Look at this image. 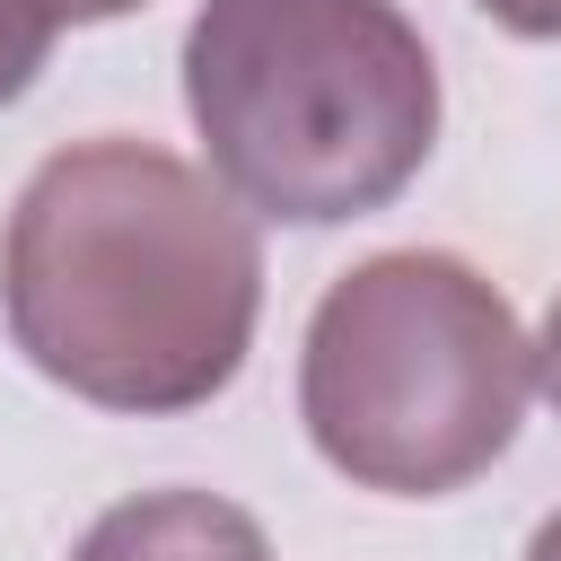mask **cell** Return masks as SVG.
I'll return each instance as SVG.
<instances>
[{"label": "cell", "instance_id": "cell-8", "mask_svg": "<svg viewBox=\"0 0 561 561\" xmlns=\"http://www.w3.org/2000/svg\"><path fill=\"white\" fill-rule=\"evenodd\" d=\"M535 386H543V403L561 412V298H552V316H543V342H535Z\"/></svg>", "mask_w": 561, "mask_h": 561}, {"label": "cell", "instance_id": "cell-6", "mask_svg": "<svg viewBox=\"0 0 561 561\" xmlns=\"http://www.w3.org/2000/svg\"><path fill=\"white\" fill-rule=\"evenodd\" d=\"M491 26L526 35V44H561V0H473Z\"/></svg>", "mask_w": 561, "mask_h": 561}, {"label": "cell", "instance_id": "cell-5", "mask_svg": "<svg viewBox=\"0 0 561 561\" xmlns=\"http://www.w3.org/2000/svg\"><path fill=\"white\" fill-rule=\"evenodd\" d=\"M53 35H61V26H53L35 0H0V105H18V96L35 88V70H44Z\"/></svg>", "mask_w": 561, "mask_h": 561}, {"label": "cell", "instance_id": "cell-4", "mask_svg": "<svg viewBox=\"0 0 561 561\" xmlns=\"http://www.w3.org/2000/svg\"><path fill=\"white\" fill-rule=\"evenodd\" d=\"M70 561H272V543L219 491H140L114 500Z\"/></svg>", "mask_w": 561, "mask_h": 561}, {"label": "cell", "instance_id": "cell-1", "mask_svg": "<svg viewBox=\"0 0 561 561\" xmlns=\"http://www.w3.org/2000/svg\"><path fill=\"white\" fill-rule=\"evenodd\" d=\"M0 316L35 377L96 412L210 403L263 316L254 219L175 149L70 140L53 149L0 237Z\"/></svg>", "mask_w": 561, "mask_h": 561}, {"label": "cell", "instance_id": "cell-2", "mask_svg": "<svg viewBox=\"0 0 561 561\" xmlns=\"http://www.w3.org/2000/svg\"><path fill=\"white\" fill-rule=\"evenodd\" d=\"M184 114L237 210L333 228L430 167L438 61L394 0H202Z\"/></svg>", "mask_w": 561, "mask_h": 561}, {"label": "cell", "instance_id": "cell-7", "mask_svg": "<svg viewBox=\"0 0 561 561\" xmlns=\"http://www.w3.org/2000/svg\"><path fill=\"white\" fill-rule=\"evenodd\" d=\"M53 26H105V18H131V9H149V0H35Z\"/></svg>", "mask_w": 561, "mask_h": 561}, {"label": "cell", "instance_id": "cell-3", "mask_svg": "<svg viewBox=\"0 0 561 561\" xmlns=\"http://www.w3.org/2000/svg\"><path fill=\"white\" fill-rule=\"evenodd\" d=\"M535 342L517 307L438 245H394L351 263L298 351V421L316 456L394 500H438L491 473L526 421Z\"/></svg>", "mask_w": 561, "mask_h": 561}, {"label": "cell", "instance_id": "cell-9", "mask_svg": "<svg viewBox=\"0 0 561 561\" xmlns=\"http://www.w3.org/2000/svg\"><path fill=\"white\" fill-rule=\"evenodd\" d=\"M517 561H561V508H552V517L526 535V552H517Z\"/></svg>", "mask_w": 561, "mask_h": 561}]
</instances>
